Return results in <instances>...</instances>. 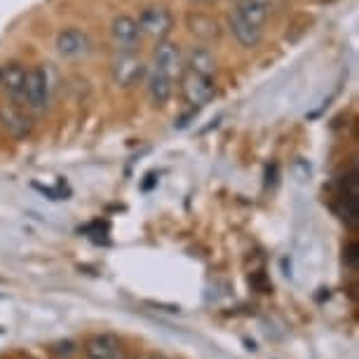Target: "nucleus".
Wrapping results in <instances>:
<instances>
[{
    "label": "nucleus",
    "instance_id": "4",
    "mask_svg": "<svg viewBox=\"0 0 359 359\" xmlns=\"http://www.w3.org/2000/svg\"><path fill=\"white\" fill-rule=\"evenodd\" d=\"M137 22H139L141 36H148L153 40H167V36L174 29L172 12L167 8H162V5H151V8H146Z\"/></svg>",
    "mask_w": 359,
    "mask_h": 359
},
{
    "label": "nucleus",
    "instance_id": "14",
    "mask_svg": "<svg viewBox=\"0 0 359 359\" xmlns=\"http://www.w3.org/2000/svg\"><path fill=\"white\" fill-rule=\"evenodd\" d=\"M87 355L99 359H125V345L118 336L99 334L92 336L90 343H87Z\"/></svg>",
    "mask_w": 359,
    "mask_h": 359
},
{
    "label": "nucleus",
    "instance_id": "5",
    "mask_svg": "<svg viewBox=\"0 0 359 359\" xmlns=\"http://www.w3.org/2000/svg\"><path fill=\"white\" fill-rule=\"evenodd\" d=\"M0 127H3L12 139L24 141L31 137L33 120L26 115L24 106L15 104V101H5V104L0 106Z\"/></svg>",
    "mask_w": 359,
    "mask_h": 359
},
{
    "label": "nucleus",
    "instance_id": "1",
    "mask_svg": "<svg viewBox=\"0 0 359 359\" xmlns=\"http://www.w3.org/2000/svg\"><path fill=\"white\" fill-rule=\"evenodd\" d=\"M148 76V66L137 52H115L111 59V78L120 90H132Z\"/></svg>",
    "mask_w": 359,
    "mask_h": 359
},
{
    "label": "nucleus",
    "instance_id": "7",
    "mask_svg": "<svg viewBox=\"0 0 359 359\" xmlns=\"http://www.w3.org/2000/svg\"><path fill=\"white\" fill-rule=\"evenodd\" d=\"M111 40L115 50L120 52H137L141 43V29L139 22L130 15H118L111 24Z\"/></svg>",
    "mask_w": 359,
    "mask_h": 359
},
{
    "label": "nucleus",
    "instance_id": "17",
    "mask_svg": "<svg viewBox=\"0 0 359 359\" xmlns=\"http://www.w3.org/2000/svg\"><path fill=\"white\" fill-rule=\"evenodd\" d=\"M359 247H357V242H350L348 249H345V266L348 268H355L357 266V261H359Z\"/></svg>",
    "mask_w": 359,
    "mask_h": 359
},
{
    "label": "nucleus",
    "instance_id": "16",
    "mask_svg": "<svg viewBox=\"0 0 359 359\" xmlns=\"http://www.w3.org/2000/svg\"><path fill=\"white\" fill-rule=\"evenodd\" d=\"M249 284L259 289L261 294H268V291L273 289V284H270V282L266 280V275H263V273H254L252 277H249Z\"/></svg>",
    "mask_w": 359,
    "mask_h": 359
},
{
    "label": "nucleus",
    "instance_id": "19",
    "mask_svg": "<svg viewBox=\"0 0 359 359\" xmlns=\"http://www.w3.org/2000/svg\"><path fill=\"white\" fill-rule=\"evenodd\" d=\"M137 359H167V357H162V355H141Z\"/></svg>",
    "mask_w": 359,
    "mask_h": 359
},
{
    "label": "nucleus",
    "instance_id": "13",
    "mask_svg": "<svg viewBox=\"0 0 359 359\" xmlns=\"http://www.w3.org/2000/svg\"><path fill=\"white\" fill-rule=\"evenodd\" d=\"M0 85L5 87V92L10 94L12 101L19 106H24V85H26V69L22 64L12 62L0 66Z\"/></svg>",
    "mask_w": 359,
    "mask_h": 359
},
{
    "label": "nucleus",
    "instance_id": "12",
    "mask_svg": "<svg viewBox=\"0 0 359 359\" xmlns=\"http://www.w3.org/2000/svg\"><path fill=\"white\" fill-rule=\"evenodd\" d=\"M146 94L155 108H165L174 94V80L165 76V73L151 69L146 76Z\"/></svg>",
    "mask_w": 359,
    "mask_h": 359
},
{
    "label": "nucleus",
    "instance_id": "21",
    "mask_svg": "<svg viewBox=\"0 0 359 359\" xmlns=\"http://www.w3.org/2000/svg\"><path fill=\"white\" fill-rule=\"evenodd\" d=\"M87 359H99V357H90V355H87Z\"/></svg>",
    "mask_w": 359,
    "mask_h": 359
},
{
    "label": "nucleus",
    "instance_id": "3",
    "mask_svg": "<svg viewBox=\"0 0 359 359\" xmlns=\"http://www.w3.org/2000/svg\"><path fill=\"white\" fill-rule=\"evenodd\" d=\"M179 78H181V94H184V99L191 106L200 108V106H207L214 101V97H216L214 78L200 76V73H193L188 69H184V73H181Z\"/></svg>",
    "mask_w": 359,
    "mask_h": 359
},
{
    "label": "nucleus",
    "instance_id": "15",
    "mask_svg": "<svg viewBox=\"0 0 359 359\" xmlns=\"http://www.w3.org/2000/svg\"><path fill=\"white\" fill-rule=\"evenodd\" d=\"M186 24H188V31H191L198 40H202V43H212V40H219V36H221L219 22L209 15H202V12H191L186 19Z\"/></svg>",
    "mask_w": 359,
    "mask_h": 359
},
{
    "label": "nucleus",
    "instance_id": "10",
    "mask_svg": "<svg viewBox=\"0 0 359 359\" xmlns=\"http://www.w3.org/2000/svg\"><path fill=\"white\" fill-rule=\"evenodd\" d=\"M228 29L235 36L237 43L242 47H247V50L259 47V43L263 40V26H256L254 22H249V19H245L235 10H230V15H228Z\"/></svg>",
    "mask_w": 359,
    "mask_h": 359
},
{
    "label": "nucleus",
    "instance_id": "6",
    "mask_svg": "<svg viewBox=\"0 0 359 359\" xmlns=\"http://www.w3.org/2000/svg\"><path fill=\"white\" fill-rule=\"evenodd\" d=\"M153 69L165 73L172 80H176L184 73V52L172 40H158V47L153 52Z\"/></svg>",
    "mask_w": 359,
    "mask_h": 359
},
{
    "label": "nucleus",
    "instance_id": "20",
    "mask_svg": "<svg viewBox=\"0 0 359 359\" xmlns=\"http://www.w3.org/2000/svg\"><path fill=\"white\" fill-rule=\"evenodd\" d=\"M195 3H209V0H195Z\"/></svg>",
    "mask_w": 359,
    "mask_h": 359
},
{
    "label": "nucleus",
    "instance_id": "18",
    "mask_svg": "<svg viewBox=\"0 0 359 359\" xmlns=\"http://www.w3.org/2000/svg\"><path fill=\"white\" fill-rule=\"evenodd\" d=\"M52 350L57 352V355H66V357H69V355H73V352H76V348H73V343H71V341L57 343V345H54Z\"/></svg>",
    "mask_w": 359,
    "mask_h": 359
},
{
    "label": "nucleus",
    "instance_id": "2",
    "mask_svg": "<svg viewBox=\"0 0 359 359\" xmlns=\"http://www.w3.org/2000/svg\"><path fill=\"white\" fill-rule=\"evenodd\" d=\"M52 99V80L47 66H33L26 71L24 104L36 113H45Z\"/></svg>",
    "mask_w": 359,
    "mask_h": 359
},
{
    "label": "nucleus",
    "instance_id": "9",
    "mask_svg": "<svg viewBox=\"0 0 359 359\" xmlns=\"http://www.w3.org/2000/svg\"><path fill=\"white\" fill-rule=\"evenodd\" d=\"M338 216L345 221V226H357L359 221V188H357V174L352 172L343 181V193L336 205Z\"/></svg>",
    "mask_w": 359,
    "mask_h": 359
},
{
    "label": "nucleus",
    "instance_id": "8",
    "mask_svg": "<svg viewBox=\"0 0 359 359\" xmlns=\"http://www.w3.org/2000/svg\"><path fill=\"white\" fill-rule=\"evenodd\" d=\"M57 52L66 59H85L92 52V38L83 29H64L57 36Z\"/></svg>",
    "mask_w": 359,
    "mask_h": 359
},
{
    "label": "nucleus",
    "instance_id": "11",
    "mask_svg": "<svg viewBox=\"0 0 359 359\" xmlns=\"http://www.w3.org/2000/svg\"><path fill=\"white\" fill-rule=\"evenodd\" d=\"M184 66L188 71L200 73V76L207 78H216V71H219V62H216L214 52L205 45H193L184 54Z\"/></svg>",
    "mask_w": 359,
    "mask_h": 359
}]
</instances>
